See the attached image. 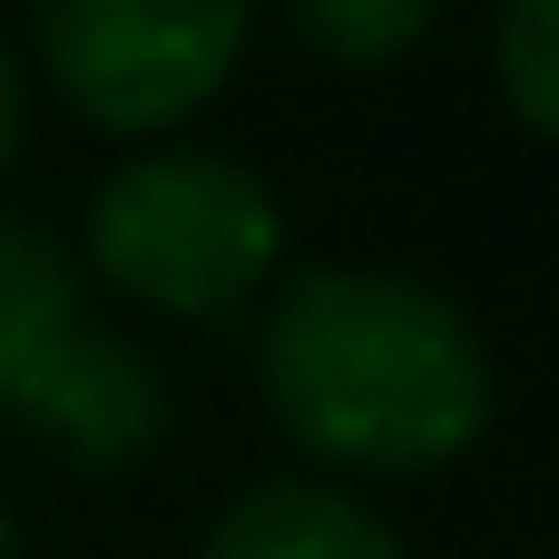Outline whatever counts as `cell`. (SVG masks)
<instances>
[{
    "label": "cell",
    "instance_id": "obj_8",
    "mask_svg": "<svg viewBox=\"0 0 559 559\" xmlns=\"http://www.w3.org/2000/svg\"><path fill=\"white\" fill-rule=\"evenodd\" d=\"M20 128H29V88H20V59H10V39H0V167L20 157Z\"/></svg>",
    "mask_w": 559,
    "mask_h": 559
},
{
    "label": "cell",
    "instance_id": "obj_6",
    "mask_svg": "<svg viewBox=\"0 0 559 559\" xmlns=\"http://www.w3.org/2000/svg\"><path fill=\"white\" fill-rule=\"evenodd\" d=\"M432 10L442 0H285L295 39L314 59H334V69H383V59L423 49L432 39Z\"/></svg>",
    "mask_w": 559,
    "mask_h": 559
},
{
    "label": "cell",
    "instance_id": "obj_4",
    "mask_svg": "<svg viewBox=\"0 0 559 559\" xmlns=\"http://www.w3.org/2000/svg\"><path fill=\"white\" fill-rule=\"evenodd\" d=\"M246 29L255 0H29L49 88L108 138H157L187 108H206Z\"/></svg>",
    "mask_w": 559,
    "mask_h": 559
},
{
    "label": "cell",
    "instance_id": "obj_3",
    "mask_svg": "<svg viewBox=\"0 0 559 559\" xmlns=\"http://www.w3.org/2000/svg\"><path fill=\"white\" fill-rule=\"evenodd\" d=\"M0 413L39 423L79 472H128L177 413L157 364L88 324L79 255L29 216H0Z\"/></svg>",
    "mask_w": 559,
    "mask_h": 559
},
{
    "label": "cell",
    "instance_id": "obj_9",
    "mask_svg": "<svg viewBox=\"0 0 559 559\" xmlns=\"http://www.w3.org/2000/svg\"><path fill=\"white\" fill-rule=\"evenodd\" d=\"M0 559H20V521H10V501H0Z\"/></svg>",
    "mask_w": 559,
    "mask_h": 559
},
{
    "label": "cell",
    "instance_id": "obj_5",
    "mask_svg": "<svg viewBox=\"0 0 559 559\" xmlns=\"http://www.w3.org/2000/svg\"><path fill=\"white\" fill-rule=\"evenodd\" d=\"M197 559H403V540H393V521L373 501L285 472V481H246L216 511Z\"/></svg>",
    "mask_w": 559,
    "mask_h": 559
},
{
    "label": "cell",
    "instance_id": "obj_1",
    "mask_svg": "<svg viewBox=\"0 0 559 559\" xmlns=\"http://www.w3.org/2000/svg\"><path fill=\"white\" fill-rule=\"evenodd\" d=\"M255 383L275 423L344 472H442L491 423V344L481 324L393 265H305L275 285L255 324Z\"/></svg>",
    "mask_w": 559,
    "mask_h": 559
},
{
    "label": "cell",
    "instance_id": "obj_2",
    "mask_svg": "<svg viewBox=\"0 0 559 559\" xmlns=\"http://www.w3.org/2000/svg\"><path fill=\"white\" fill-rule=\"evenodd\" d=\"M275 255H285V206L226 147H147L108 167L88 197V265L177 324L236 314L275 275Z\"/></svg>",
    "mask_w": 559,
    "mask_h": 559
},
{
    "label": "cell",
    "instance_id": "obj_7",
    "mask_svg": "<svg viewBox=\"0 0 559 559\" xmlns=\"http://www.w3.org/2000/svg\"><path fill=\"white\" fill-rule=\"evenodd\" d=\"M491 59H501V88H511V118L531 138L559 128V0H501L491 20Z\"/></svg>",
    "mask_w": 559,
    "mask_h": 559
}]
</instances>
